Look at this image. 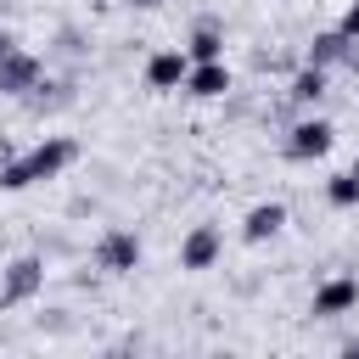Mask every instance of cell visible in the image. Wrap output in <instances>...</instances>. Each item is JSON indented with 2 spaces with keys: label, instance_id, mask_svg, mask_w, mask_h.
I'll return each mask as SVG.
<instances>
[{
  "label": "cell",
  "instance_id": "10",
  "mask_svg": "<svg viewBox=\"0 0 359 359\" xmlns=\"http://www.w3.org/2000/svg\"><path fill=\"white\" fill-rule=\"evenodd\" d=\"M325 90H331V67H314V62H303V67L292 73V84H286V101H292L297 112H314V107L325 101Z\"/></svg>",
  "mask_w": 359,
  "mask_h": 359
},
{
  "label": "cell",
  "instance_id": "3",
  "mask_svg": "<svg viewBox=\"0 0 359 359\" xmlns=\"http://www.w3.org/2000/svg\"><path fill=\"white\" fill-rule=\"evenodd\" d=\"M331 140H337L331 118L303 112V118H292V129H286L280 151H286V163H314V157H325V151H331Z\"/></svg>",
  "mask_w": 359,
  "mask_h": 359
},
{
  "label": "cell",
  "instance_id": "16",
  "mask_svg": "<svg viewBox=\"0 0 359 359\" xmlns=\"http://www.w3.org/2000/svg\"><path fill=\"white\" fill-rule=\"evenodd\" d=\"M337 353H342V359H359V331H353V337H342V342H337Z\"/></svg>",
  "mask_w": 359,
  "mask_h": 359
},
{
  "label": "cell",
  "instance_id": "4",
  "mask_svg": "<svg viewBox=\"0 0 359 359\" xmlns=\"http://www.w3.org/2000/svg\"><path fill=\"white\" fill-rule=\"evenodd\" d=\"M140 258H146V247H140V236H135V230L107 224V230L95 236V269H101V275H135V269H140Z\"/></svg>",
  "mask_w": 359,
  "mask_h": 359
},
{
  "label": "cell",
  "instance_id": "1",
  "mask_svg": "<svg viewBox=\"0 0 359 359\" xmlns=\"http://www.w3.org/2000/svg\"><path fill=\"white\" fill-rule=\"evenodd\" d=\"M73 157H79V140H67V135H45L39 146L17 151V157L0 168V191H28V185H39V180H56Z\"/></svg>",
  "mask_w": 359,
  "mask_h": 359
},
{
  "label": "cell",
  "instance_id": "20",
  "mask_svg": "<svg viewBox=\"0 0 359 359\" xmlns=\"http://www.w3.org/2000/svg\"><path fill=\"white\" fill-rule=\"evenodd\" d=\"M348 168H359V151H353V163H348Z\"/></svg>",
  "mask_w": 359,
  "mask_h": 359
},
{
  "label": "cell",
  "instance_id": "7",
  "mask_svg": "<svg viewBox=\"0 0 359 359\" xmlns=\"http://www.w3.org/2000/svg\"><path fill=\"white\" fill-rule=\"evenodd\" d=\"M39 79H45V56H34V50H22V45L0 62V95H11V101H22Z\"/></svg>",
  "mask_w": 359,
  "mask_h": 359
},
{
  "label": "cell",
  "instance_id": "14",
  "mask_svg": "<svg viewBox=\"0 0 359 359\" xmlns=\"http://www.w3.org/2000/svg\"><path fill=\"white\" fill-rule=\"evenodd\" d=\"M325 202L331 208H359V168H342L325 180Z\"/></svg>",
  "mask_w": 359,
  "mask_h": 359
},
{
  "label": "cell",
  "instance_id": "13",
  "mask_svg": "<svg viewBox=\"0 0 359 359\" xmlns=\"http://www.w3.org/2000/svg\"><path fill=\"white\" fill-rule=\"evenodd\" d=\"M185 56H191V62H224V28H219L213 17H202V22L191 28V39H185Z\"/></svg>",
  "mask_w": 359,
  "mask_h": 359
},
{
  "label": "cell",
  "instance_id": "8",
  "mask_svg": "<svg viewBox=\"0 0 359 359\" xmlns=\"http://www.w3.org/2000/svg\"><path fill=\"white\" fill-rule=\"evenodd\" d=\"M180 90H185L191 101H219V95L236 90V73H230L224 62H191V73H185Z\"/></svg>",
  "mask_w": 359,
  "mask_h": 359
},
{
  "label": "cell",
  "instance_id": "5",
  "mask_svg": "<svg viewBox=\"0 0 359 359\" xmlns=\"http://www.w3.org/2000/svg\"><path fill=\"white\" fill-rule=\"evenodd\" d=\"M219 252H224V230L219 224H191L185 241H180V269L185 275H202V269L219 264Z\"/></svg>",
  "mask_w": 359,
  "mask_h": 359
},
{
  "label": "cell",
  "instance_id": "15",
  "mask_svg": "<svg viewBox=\"0 0 359 359\" xmlns=\"http://www.w3.org/2000/svg\"><path fill=\"white\" fill-rule=\"evenodd\" d=\"M337 28H342V34L359 45V0H348V11H342V22H337Z\"/></svg>",
  "mask_w": 359,
  "mask_h": 359
},
{
  "label": "cell",
  "instance_id": "11",
  "mask_svg": "<svg viewBox=\"0 0 359 359\" xmlns=\"http://www.w3.org/2000/svg\"><path fill=\"white\" fill-rule=\"evenodd\" d=\"M280 230H286V202H252L247 219H241V241H247V247H264V241H275Z\"/></svg>",
  "mask_w": 359,
  "mask_h": 359
},
{
  "label": "cell",
  "instance_id": "6",
  "mask_svg": "<svg viewBox=\"0 0 359 359\" xmlns=\"http://www.w3.org/2000/svg\"><path fill=\"white\" fill-rule=\"evenodd\" d=\"M353 309H359V275H331L314 286V303H309L314 320H342Z\"/></svg>",
  "mask_w": 359,
  "mask_h": 359
},
{
  "label": "cell",
  "instance_id": "18",
  "mask_svg": "<svg viewBox=\"0 0 359 359\" xmlns=\"http://www.w3.org/2000/svg\"><path fill=\"white\" fill-rule=\"evenodd\" d=\"M11 157H17V146H11V140H6V135H0V168H6V163H11Z\"/></svg>",
  "mask_w": 359,
  "mask_h": 359
},
{
  "label": "cell",
  "instance_id": "9",
  "mask_svg": "<svg viewBox=\"0 0 359 359\" xmlns=\"http://www.w3.org/2000/svg\"><path fill=\"white\" fill-rule=\"evenodd\" d=\"M185 73H191V56H185V50H151V56H146V90H157V95L180 90Z\"/></svg>",
  "mask_w": 359,
  "mask_h": 359
},
{
  "label": "cell",
  "instance_id": "2",
  "mask_svg": "<svg viewBox=\"0 0 359 359\" xmlns=\"http://www.w3.org/2000/svg\"><path fill=\"white\" fill-rule=\"evenodd\" d=\"M45 292V258L39 252H17L6 269H0V309H22Z\"/></svg>",
  "mask_w": 359,
  "mask_h": 359
},
{
  "label": "cell",
  "instance_id": "12",
  "mask_svg": "<svg viewBox=\"0 0 359 359\" xmlns=\"http://www.w3.org/2000/svg\"><path fill=\"white\" fill-rule=\"evenodd\" d=\"M348 50H353V39H348L342 28H320V34L309 39L303 62H314V67H342V62H348Z\"/></svg>",
  "mask_w": 359,
  "mask_h": 359
},
{
  "label": "cell",
  "instance_id": "19",
  "mask_svg": "<svg viewBox=\"0 0 359 359\" xmlns=\"http://www.w3.org/2000/svg\"><path fill=\"white\" fill-rule=\"evenodd\" d=\"M129 6H140V11H151V6H163V0H129Z\"/></svg>",
  "mask_w": 359,
  "mask_h": 359
},
{
  "label": "cell",
  "instance_id": "17",
  "mask_svg": "<svg viewBox=\"0 0 359 359\" xmlns=\"http://www.w3.org/2000/svg\"><path fill=\"white\" fill-rule=\"evenodd\" d=\"M11 50H17V34H11V28H0V62H6Z\"/></svg>",
  "mask_w": 359,
  "mask_h": 359
}]
</instances>
